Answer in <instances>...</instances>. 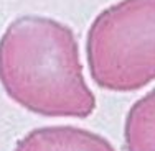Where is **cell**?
<instances>
[{
	"instance_id": "6da1fadb",
	"label": "cell",
	"mask_w": 155,
	"mask_h": 151,
	"mask_svg": "<svg viewBox=\"0 0 155 151\" xmlns=\"http://www.w3.org/2000/svg\"><path fill=\"white\" fill-rule=\"evenodd\" d=\"M0 86L17 105L46 118H87L97 107L74 31L45 15L18 17L5 28Z\"/></svg>"
},
{
	"instance_id": "7a4b0ae2",
	"label": "cell",
	"mask_w": 155,
	"mask_h": 151,
	"mask_svg": "<svg viewBox=\"0 0 155 151\" xmlns=\"http://www.w3.org/2000/svg\"><path fill=\"white\" fill-rule=\"evenodd\" d=\"M93 82L117 94L155 82V0H119L93 20L86 33Z\"/></svg>"
},
{
	"instance_id": "3957f363",
	"label": "cell",
	"mask_w": 155,
	"mask_h": 151,
	"mask_svg": "<svg viewBox=\"0 0 155 151\" xmlns=\"http://www.w3.org/2000/svg\"><path fill=\"white\" fill-rule=\"evenodd\" d=\"M13 151H116L106 136L74 125H48L30 130Z\"/></svg>"
},
{
	"instance_id": "277c9868",
	"label": "cell",
	"mask_w": 155,
	"mask_h": 151,
	"mask_svg": "<svg viewBox=\"0 0 155 151\" xmlns=\"http://www.w3.org/2000/svg\"><path fill=\"white\" fill-rule=\"evenodd\" d=\"M125 151H155V87L134 102L124 121Z\"/></svg>"
}]
</instances>
